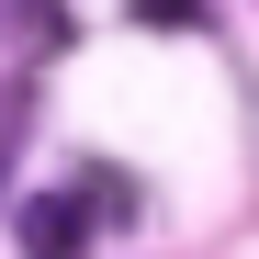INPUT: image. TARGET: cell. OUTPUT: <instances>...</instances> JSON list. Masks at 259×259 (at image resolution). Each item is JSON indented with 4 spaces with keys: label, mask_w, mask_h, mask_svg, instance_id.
Segmentation results:
<instances>
[{
    "label": "cell",
    "mask_w": 259,
    "mask_h": 259,
    "mask_svg": "<svg viewBox=\"0 0 259 259\" xmlns=\"http://www.w3.org/2000/svg\"><path fill=\"white\" fill-rule=\"evenodd\" d=\"M79 248H91V203H79V192L23 203V259H79Z\"/></svg>",
    "instance_id": "1"
},
{
    "label": "cell",
    "mask_w": 259,
    "mask_h": 259,
    "mask_svg": "<svg viewBox=\"0 0 259 259\" xmlns=\"http://www.w3.org/2000/svg\"><path fill=\"white\" fill-rule=\"evenodd\" d=\"M147 34H203V0H136Z\"/></svg>",
    "instance_id": "2"
}]
</instances>
